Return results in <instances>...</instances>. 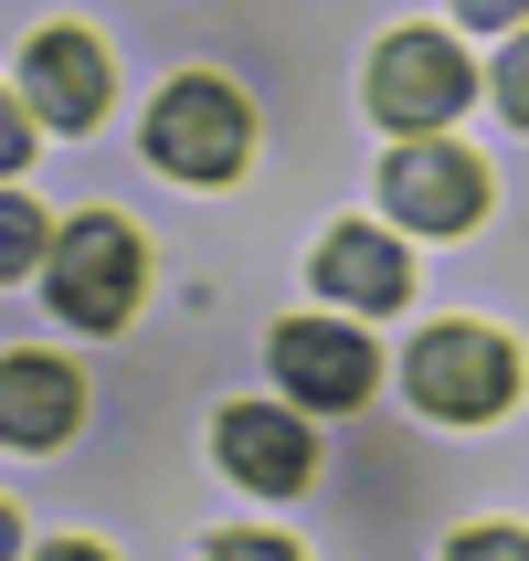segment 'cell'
<instances>
[{
  "mask_svg": "<svg viewBox=\"0 0 529 561\" xmlns=\"http://www.w3.org/2000/svg\"><path fill=\"white\" fill-rule=\"evenodd\" d=\"M403 381H413V403L435 413V424H487V413L519 403V350H508L498 329H456V318H445V329L413 340Z\"/></svg>",
  "mask_w": 529,
  "mask_h": 561,
  "instance_id": "6da1fadb",
  "label": "cell"
},
{
  "mask_svg": "<svg viewBox=\"0 0 529 561\" xmlns=\"http://www.w3.org/2000/svg\"><path fill=\"white\" fill-rule=\"evenodd\" d=\"M244 149H254V117H244V95L222 85V75L159 85V106H149V159L159 170H181V181H233Z\"/></svg>",
  "mask_w": 529,
  "mask_h": 561,
  "instance_id": "7a4b0ae2",
  "label": "cell"
},
{
  "mask_svg": "<svg viewBox=\"0 0 529 561\" xmlns=\"http://www.w3.org/2000/svg\"><path fill=\"white\" fill-rule=\"evenodd\" d=\"M138 286H149V254L117 213H85L54 233V308L74 329H127L138 318Z\"/></svg>",
  "mask_w": 529,
  "mask_h": 561,
  "instance_id": "3957f363",
  "label": "cell"
},
{
  "mask_svg": "<svg viewBox=\"0 0 529 561\" xmlns=\"http://www.w3.org/2000/svg\"><path fill=\"white\" fill-rule=\"evenodd\" d=\"M467 106V54L445 43V32H392L371 54V117L403 127V138H424V127H445Z\"/></svg>",
  "mask_w": 529,
  "mask_h": 561,
  "instance_id": "277c9868",
  "label": "cell"
},
{
  "mask_svg": "<svg viewBox=\"0 0 529 561\" xmlns=\"http://www.w3.org/2000/svg\"><path fill=\"white\" fill-rule=\"evenodd\" d=\"M381 202H392L413 233H467V222L487 213V170H476L467 149H445L435 127H424V138H403V149H392V170H381Z\"/></svg>",
  "mask_w": 529,
  "mask_h": 561,
  "instance_id": "5b68a950",
  "label": "cell"
},
{
  "mask_svg": "<svg viewBox=\"0 0 529 561\" xmlns=\"http://www.w3.org/2000/svg\"><path fill=\"white\" fill-rule=\"evenodd\" d=\"M371 360H381V350L360 340V329H329V318H286V329H276V371H286L297 403L349 413L360 392H371Z\"/></svg>",
  "mask_w": 529,
  "mask_h": 561,
  "instance_id": "8992f818",
  "label": "cell"
},
{
  "mask_svg": "<svg viewBox=\"0 0 529 561\" xmlns=\"http://www.w3.org/2000/svg\"><path fill=\"white\" fill-rule=\"evenodd\" d=\"M212 435H222V467L244 477V488H265V499H297L308 467H318L308 424H297V413H265V403H233Z\"/></svg>",
  "mask_w": 529,
  "mask_h": 561,
  "instance_id": "52a82bcc",
  "label": "cell"
},
{
  "mask_svg": "<svg viewBox=\"0 0 529 561\" xmlns=\"http://www.w3.org/2000/svg\"><path fill=\"white\" fill-rule=\"evenodd\" d=\"M22 95H32V117H54V127H95V106H106V54H95L85 32H32Z\"/></svg>",
  "mask_w": 529,
  "mask_h": 561,
  "instance_id": "ba28073f",
  "label": "cell"
},
{
  "mask_svg": "<svg viewBox=\"0 0 529 561\" xmlns=\"http://www.w3.org/2000/svg\"><path fill=\"white\" fill-rule=\"evenodd\" d=\"M74 413H85V381L64 360H32V350L0 360V445H64Z\"/></svg>",
  "mask_w": 529,
  "mask_h": 561,
  "instance_id": "9c48e42d",
  "label": "cell"
},
{
  "mask_svg": "<svg viewBox=\"0 0 529 561\" xmlns=\"http://www.w3.org/2000/svg\"><path fill=\"white\" fill-rule=\"evenodd\" d=\"M318 286L349 297V308H403L413 265H403V244H381V233H329V244H318Z\"/></svg>",
  "mask_w": 529,
  "mask_h": 561,
  "instance_id": "30bf717a",
  "label": "cell"
},
{
  "mask_svg": "<svg viewBox=\"0 0 529 561\" xmlns=\"http://www.w3.org/2000/svg\"><path fill=\"white\" fill-rule=\"evenodd\" d=\"M32 254H43V213L22 191H0V276H32Z\"/></svg>",
  "mask_w": 529,
  "mask_h": 561,
  "instance_id": "8fae6325",
  "label": "cell"
},
{
  "mask_svg": "<svg viewBox=\"0 0 529 561\" xmlns=\"http://www.w3.org/2000/svg\"><path fill=\"white\" fill-rule=\"evenodd\" d=\"M498 106H508V117L529 127V32H519V43L498 54Z\"/></svg>",
  "mask_w": 529,
  "mask_h": 561,
  "instance_id": "7c38bea8",
  "label": "cell"
},
{
  "mask_svg": "<svg viewBox=\"0 0 529 561\" xmlns=\"http://www.w3.org/2000/svg\"><path fill=\"white\" fill-rule=\"evenodd\" d=\"M445 561H529V530H467Z\"/></svg>",
  "mask_w": 529,
  "mask_h": 561,
  "instance_id": "4fadbf2b",
  "label": "cell"
},
{
  "mask_svg": "<svg viewBox=\"0 0 529 561\" xmlns=\"http://www.w3.org/2000/svg\"><path fill=\"white\" fill-rule=\"evenodd\" d=\"M32 159V117H22V95H0V181Z\"/></svg>",
  "mask_w": 529,
  "mask_h": 561,
  "instance_id": "5bb4252c",
  "label": "cell"
},
{
  "mask_svg": "<svg viewBox=\"0 0 529 561\" xmlns=\"http://www.w3.org/2000/svg\"><path fill=\"white\" fill-rule=\"evenodd\" d=\"M212 561H297V551H286V540H265V530H233Z\"/></svg>",
  "mask_w": 529,
  "mask_h": 561,
  "instance_id": "9a60e30c",
  "label": "cell"
},
{
  "mask_svg": "<svg viewBox=\"0 0 529 561\" xmlns=\"http://www.w3.org/2000/svg\"><path fill=\"white\" fill-rule=\"evenodd\" d=\"M456 22H487V32H498V22H529V0H456Z\"/></svg>",
  "mask_w": 529,
  "mask_h": 561,
  "instance_id": "2e32d148",
  "label": "cell"
},
{
  "mask_svg": "<svg viewBox=\"0 0 529 561\" xmlns=\"http://www.w3.org/2000/svg\"><path fill=\"white\" fill-rule=\"evenodd\" d=\"M43 561H106V551H95V540H64V551H43Z\"/></svg>",
  "mask_w": 529,
  "mask_h": 561,
  "instance_id": "e0dca14e",
  "label": "cell"
},
{
  "mask_svg": "<svg viewBox=\"0 0 529 561\" xmlns=\"http://www.w3.org/2000/svg\"><path fill=\"white\" fill-rule=\"evenodd\" d=\"M11 551H22V519H11V508H0V561H11Z\"/></svg>",
  "mask_w": 529,
  "mask_h": 561,
  "instance_id": "ac0fdd59",
  "label": "cell"
}]
</instances>
